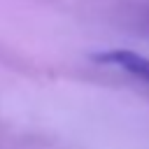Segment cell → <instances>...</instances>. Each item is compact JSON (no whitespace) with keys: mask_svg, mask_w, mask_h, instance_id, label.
<instances>
[{"mask_svg":"<svg viewBox=\"0 0 149 149\" xmlns=\"http://www.w3.org/2000/svg\"><path fill=\"white\" fill-rule=\"evenodd\" d=\"M93 61L100 65L119 68V70L128 72L130 77L149 84V56H144V54H137L130 49H109V51L93 54Z\"/></svg>","mask_w":149,"mask_h":149,"instance_id":"cell-1","label":"cell"}]
</instances>
